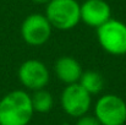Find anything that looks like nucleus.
<instances>
[{
    "instance_id": "1",
    "label": "nucleus",
    "mask_w": 126,
    "mask_h": 125,
    "mask_svg": "<svg viewBox=\"0 0 126 125\" xmlns=\"http://www.w3.org/2000/svg\"><path fill=\"white\" fill-rule=\"evenodd\" d=\"M34 114L31 96L14 89L0 98V125H28Z\"/></svg>"
},
{
    "instance_id": "2",
    "label": "nucleus",
    "mask_w": 126,
    "mask_h": 125,
    "mask_svg": "<svg viewBox=\"0 0 126 125\" xmlns=\"http://www.w3.org/2000/svg\"><path fill=\"white\" fill-rule=\"evenodd\" d=\"M80 5L77 0H50L44 15L53 28L70 31L81 22Z\"/></svg>"
},
{
    "instance_id": "3",
    "label": "nucleus",
    "mask_w": 126,
    "mask_h": 125,
    "mask_svg": "<svg viewBox=\"0 0 126 125\" xmlns=\"http://www.w3.org/2000/svg\"><path fill=\"white\" fill-rule=\"evenodd\" d=\"M97 39L104 52L110 55H126V23L110 18L97 28Z\"/></svg>"
},
{
    "instance_id": "4",
    "label": "nucleus",
    "mask_w": 126,
    "mask_h": 125,
    "mask_svg": "<svg viewBox=\"0 0 126 125\" xmlns=\"http://www.w3.org/2000/svg\"><path fill=\"white\" fill-rule=\"evenodd\" d=\"M94 117L102 125H125L126 102L114 93L103 94L95 102Z\"/></svg>"
},
{
    "instance_id": "5",
    "label": "nucleus",
    "mask_w": 126,
    "mask_h": 125,
    "mask_svg": "<svg viewBox=\"0 0 126 125\" xmlns=\"http://www.w3.org/2000/svg\"><path fill=\"white\" fill-rule=\"evenodd\" d=\"M60 106L67 115L80 118L91 109L92 94H89L79 82L66 85L60 96Z\"/></svg>"
},
{
    "instance_id": "6",
    "label": "nucleus",
    "mask_w": 126,
    "mask_h": 125,
    "mask_svg": "<svg viewBox=\"0 0 126 125\" xmlns=\"http://www.w3.org/2000/svg\"><path fill=\"white\" fill-rule=\"evenodd\" d=\"M17 77L25 88L34 92L48 86L50 81V72L43 61L38 59H27L20 65Z\"/></svg>"
},
{
    "instance_id": "7",
    "label": "nucleus",
    "mask_w": 126,
    "mask_h": 125,
    "mask_svg": "<svg viewBox=\"0 0 126 125\" xmlns=\"http://www.w3.org/2000/svg\"><path fill=\"white\" fill-rule=\"evenodd\" d=\"M53 27L45 15L31 14L28 15L21 25V37L32 47H39L45 44L51 36Z\"/></svg>"
},
{
    "instance_id": "8",
    "label": "nucleus",
    "mask_w": 126,
    "mask_h": 125,
    "mask_svg": "<svg viewBox=\"0 0 126 125\" xmlns=\"http://www.w3.org/2000/svg\"><path fill=\"white\" fill-rule=\"evenodd\" d=\"M81 22L98 28L111 18L110 5L105 0H86L80 5Z\"/></svg>"
},
{
    "instance_id": "9",
    "label": "nucleus",
    "mask_w": 126,
    "mask_h": 125,
    "mask_svg": "<svg viewBox=\"0 0 126 125\" xmlns=\"http://www.w3.org/2000/svg\"><path fill=\"white\" fill-rule=\"evenodd\" d=\"M54 72L60 82L65 85L77 83L83 72L81 64L74 58L69 55L60 56L54 64Z\"/></svg>"
},
{
    "instance_id": "10",
    "label": "nucleus",
    "mask_w": 126,
    "mask_h": 125,
    "mask_svg": "<svg viewBox=\"0 0 126 125\" xmlns=\"http://www.w3.org/2000/svg\"><path fill=\"white\" fill-rule=\"evenodd\" d=\"M79 83L92 96L100 93L104 88V85H105L103 75L99 74L98 71H93V70L83 71Z\"/></svg>"
},
{
    "instance_id": "11",
    "label": "nucleus",
    "mask_w": 126,
    "mask_h": 125,
    "mask_svg": "<svg viewBox=\"0 0 126 125\" xmlns=\"http://www.w3.org/2000/svg\"><path fill=\"white\" fill-rule=\"evenodd\" d=\"M31 99H32V107L34 113L45 114L49 113L54 107V97L45 88L34 91L33 94L31 96Z\"/></svg>"
},
{
    "instance_id": "12",
    "label": "nucleus",
    "mask_w": 126,
    "mask_h": 125,
    "mask_svg": "<svg viewBox=\"0 0 126 125\" xmlns=\"http://www.w3.org/2000/svg\"><path fill=\"white\" fill-rule=\"evenodd\" d=\"M76 125H102V124L99 123V120H98L94 115L84 114L82 117L77 118Z\"/></svg>"
},
{
    "instance_id": "13",
    "label": "nucleus",
    "mask_w": 126,
    "mask_h": 125,
    "mask_svg": "<svg viewBox=\"0 0 126 125\" xmlns=\"http://www.w3.org/2000/svg\"><path fill=\"white\" fill-rule=\"evenodd\" d=\"M32 2H34V4H38V5H43V4H48L50 0H31Z\"/></svg>"
},
{
    "instance_id": "14",
    "label": "nucleus",
    "mask_w": 126,
    "mask_h": 125,
    "mask_svg": "<svg viewBox=\"0 0 126 125\" xmlns=\"http://www.w3.org/2000/svg\"><path fill=\"white\" fill-rule=\"evenodd\" d=\"M0 98H1V96H0Z\"/></svg>"
}]
</instances>
